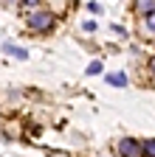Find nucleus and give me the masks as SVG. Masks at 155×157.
<instances>
[{
    "label": "nucleus",
    "instance_id": "9",
    "mask_svg": "<svg viewBox=\"0 0 155 157\" xmlns=\"http://www.w3.org/2000/svg\"><path fill=\"white\" fill-rule=\"evenodd\" d=\"M88 9H90L93 14H99V11H102V6H99V3H88Z\"/></svg>",
    "mask_w": 155,
    "mask_h": 157
},
{
    "label": "nucleus",
    "instance_id": "11",
    "mask_svg": "<svg viewBox=\"0 0 155 157\" xmlns=\"http://www.w3.org/2000/svg\"><path fill=\"white\" fill-rule=\"evenodd\" d=\"M149 70H152V73H155V59H152V62H149Z\"/></svg>",
    "mask_w": 155,
    "mask_h": 157
},
{
    "label": "nucleus",
    "instance_id": "4",
    "mask_svg": "<svg viewBox=\"0 0 155 157\" xmlns=\"http://www.w3.org/2000/svg\"><path fill=\"white\" fill-rule=\"evenodd\" d=\"M135 9L149 14V11H155V0H135Z\"/></svg>",
    "mask_w": 155,
    "mask_h": 157
},
{
    "label": "nucleus",
    "instance_id": "7",
    "mask_svg": "<svg viewBox=\"0 0 155 157\" xmlns=\"http://www.w3.org/2000/svg\"><path fill=\"white\" fill-rule=\"evenodd\" d=\"M88 73H90V76H96V73H102V62H90Z\"/></svg>",
    "mask_w": 155,
    "mask_h": 157
},
{
    "label": "nucleus",
    "instance_id": "1",
    "mask_svg": "<svg viewBox=\"0 0 155 157\" xmlns=\"http://www.w3.org/2000/svg\"><path fill=\"white\" fill-rule=\"evenodd\" d=\"M28 25H31L34 31H48V28L54 25V14H51V11H37V14L28 17Z\"/></svg>",
    "mask_w": 155,
    "mask_h": 157
},
{
    "label": "nucleus",
    "instance_id": "3",
    "mask_svg": "<svg viewBox=\"0 0 155 157\" xmlns=\"http://www.w3.org/2000/svg\"><path fill=\"white\" fill-rule=\"evenodd\" d=\"M3 51H6L9 56H14V59H20V62H23V59H28V53H26L23 48H17L14 42H6V45H3Z\"/></svg>",
    "mask_w": 155,
    "mask_h": 157
},
{
    "label": "nucleus",
    "instance_id": "10",
    "mask_svg": "<svg viewBox=\"0 0 155 157\" xmlns=\"http://www.w3.org/2000/svg\"><path fill=\"white\" fill-rule=\"evenodd\" d=\"M23 6H31L34 9V6H40V0H23Z\"/></svg>",
    "mask_w": 155,
    "mask_h": 157
},
{
    "label": "nucleus",
    "instance_id": "2",
    "mask_svg": "<svg viewBox=\"0 0 155 157\" xmlns=\"http://www.w3.org/2000/svg\"><path fill=\"white\" fill-rule=\"evenodd\" d=\"M119 154H144V146H138L133 137H124L119 143Z\"/></svg>",
    "mask_w": 155,
    "mask_h": 157
},
{
    "label": "nucleus",
    "instance_id": "8",
    "mask_svg": "<svg viewBox=\"0 0 155 157\" xmlns=\"http://www.w3.org/2000/svg\"><path fill=\"white\" fill-rule=\"evenodd\" d=\"M144 151H147V154H155V140H147V143H144Z\"/></svg>",
    "mask_w": 155,
    "mask_h": 157
},
{
    "label": "nucleus",
    "instance_id": "5",
    "mask_svg": "<svg viewBox=\"0 0 155 157\" xmlns=\"http://www.w3.org/2000/svg\"><path fill=\"white\" fill-rule=\"evenodd\" d=\"M107 84H116V87H124V84H127V76H124V73H113V76H107Z\"/></svg>",
    "mask_w": 155,
    "mask_h": 157
},
{
    "label": "nucleus",
    "instance_id": "6",
    "mask_svg": "<svg viewBox=\"0 0 155 157\" xmlns=\"http://www.w3.org/2000/svg\"><path fill=\"white\" fill-rule=\"evenodd\" d=\"M144 25H147V31H152V34H155V11H149V14H147V23H144Z\"/></svg>",
    "mask_w": 155,
    "mask_h": 157
}]
</instances>
